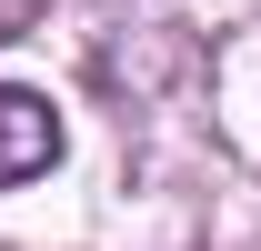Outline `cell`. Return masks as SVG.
Wrapping results in <instances>:
<instances>
[{"instance_id": "6da1fadb", "label": "cell", "mask_w": 261, "mask_h": 251, "mask_svg": "<svg viewBox=\"0 0 261 251\" xmlns=\"http://www.w3.org/2000/svg\"><path fill=\"white\" fill-rule=\"evenodd\" d=\"M61 161V111L40 91H0V181H31Z\"/></svg>"}]
</instances>
